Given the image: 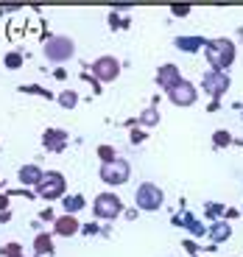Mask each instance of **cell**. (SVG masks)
I'll return each instance as SVG.
<instances>
[{"label":"cell","instance_id":"6da1fadb","mask_svg":"<svg viewBox=\"0 0 243 257\" xmlns=\"http://www.w3.org/2000/svg\"><path fill=\"white\" fill-rule=\"evenodd\" d=\"M204 51H207V62L212 64V70L224 73L235 62V45H232V39H210L204 45Z\"/></svg>","mask_w":243,"mask_h":257},{"label":"cell","instance_id":"7a4b0ae2","mask_svg":"<svg viewBox=\"0 0 243 257\" xmlns=\"http://www.w3.org/2000/svg\"><path fill=\"white\" fill-rule=\"evenodd\" d=\"M76 53V45H73L70 37H48L45 39V59L53 64H62L67 59H73Z\"/></svg>","mask_w":243,"mask_h":257},{"label":"cell","instance_id":"3957f363","mask_svg":"<svg viewBox=\"0 0 243 257\" xmlns=\"http://www.w3.org/2000/svg\"><path fill=\"white\" fill-rule=\"evenodd\" d=\"M64 190H67V182H64V176L56 174V171H48L37 185V196H42V199H48V201L62 199Z\"/></svg>","mask_w":243,"mask_h":257},{"label":"cell","instance_id":"277c9868","mask_svg":"<svg viewBox=\"0 0 243 257\" xmlns=\"http://www.w3.org/2000/svg\"><path fill=\"white\" fill-rule=\"evenodd\" d=\"M92 210H95L98 218L112 221V218H117V215L123 212V201L117 199L115 193H101V196H95V204H92Z\"/></svg>","mask_w":243,"mask_h":257},{"label":"cell","instance_id":"5b68a950","mask_svg":"<svg viewBox=\"0 0 243 257\" xmlns=\"http://www.w3.org/2000/svg\"><path fill=\"white\" fill-rule=\"evenodd\" d=\"M162 201H165V196H162V190L154 182H143L137 187V207L140 210H160Z\"/></svg>","mask_w":243,"mask_h":257},{"label":"cell","instance_id":"8992f818","mask_svg":"<svg viewBox=\"0 0 243 257\" xmlns=\"http://www.w3.org/2000/svg\"><path fill=\"white\" fill-rule=\"evenodd\" d=\"M201 90L210 92L212 98H221L226 90H229V78H226V73L221 70H210L201 76Z\"/></svg>","mask_w":243,"mask_h":257},{"label":"cell","instance_id":"52a82bcc","mask_svg":"<svg viewBox=\"0 0 243 257\" xmlns=\"http://www.w3.org/2000/svg\"><path fill=\"white\" fill-rule=\"evenodd\" d=\"M117 73H120V62L115 56H101L92 62V76L98 81H115Z\"/></svg>","mask_w":243,"mask_h":257},{"label":"cell","instance_id":"ba28073f","mask_svg":"<svg viewBox=\"0 0 243 257\" xmlns=\"http://www.w3.org/2000/svg\"><path fill=\"white\" fill-rule=\"evenodd\" d=\"M129 174H132V168L123 160H115V162H109V165L101 168V179L106 182V185H123V182L129 179Z\"/></svg>","mask_w":243,"mask_h":257},{"label":"cell","instance_id":"9c48e42d","mask_svg":"<svg viewBox=\"0 0 243 257\" xmlns=\"http://www.w3.org/2000/svg\"><path fill=\"white\" fill-rule=\"evenodd\" d=\"M168 98H171L176 106H193L198 95H196V87H193L190 81H185V78H182L176 87H171V90H168Z\"/></svg>","mask_w":243,"mask_h":257},{"label":"cell","instance_id":"30bf717a","mask_svg":"<svg viewBox=\"0 0 243 257\" xmlns=\"http://www.w3.org/2000/svg\"><path fill=\"white\" fill-rule=\"evenodd\" d=\"M182 81V73L176 64H162L160 70H157V84H160L162 90H171V87H176V84Z\"/></svg>","mask_w":243,"mask_h":257},{"label":"cell","instance_id":"8fae6325","mask_svg":"<svg viewBox=\"0 0 243 257\" xmlns=\"http://www.w3.org/2000/svg\"><path fill=\"white\" fill-rule=\"evenodd\" d=\"M78 229H81V224L76 221V215H67V212H64V215H59V218L53 221V232H56V235H62V238H70V235H76Z\"/></svg>","mask_w":243,"mask_h":257},{"label":"cell","instance_id":"7c38bea8","mask_svg":"<svg viewBox=\"0 0 243 257\" xmlns=\"http://www.w3.org/2000/svg\"><path fill=\"white\" fill-rule=\"evenodd\" d=\"M42 146H45L48 151H62V148L67 146V132H62V128H45Z\"/></svg>","mask_w":243,"mask_h":257},{"label":"cell","instance_id":"4fadbf2b","mask_svg":"<svg viewBox=\"0 0 243 257\" xmlns=\"http://www.w3.org/2000/svg\"><path fill=\"white\" fill-rule=\"evenodd\" d=\"M42 176H45V171H42L39 165H23V168H20V182H23V185H34V187H37Z\"/></svg>","mask_w":243,"mask_h":257},{"label":"cell","instance_id":"5bb4252c","mask_svg":"<svg viewBox=\"0 0 243 257\" xmlns=\"http://www.w3.org/2000/svg\"><path fill=\"white\" fill-rule=\"evenodd\" d=\"M34 251H37V257H51L53 254V238L51 235H37L34 238Z\"/></svg>","mask_w":243,"mask_h":257},{"label":"cell","instance_id":"9a60e30c","mask_svg":"<svg viewBox=\"0 0 243 257\" xmlns=\"http://www.w3.org/2000/svg\"><path fill=\"white\" fill-rule=\"evenodd\" d=\"M204 45H207V42L201 37H179V39H176V48H179V51H187V53L201 51Z\"/></svg>","mask_w":243,"mask_h":257},{"label":"cell","instance_id":"2e32d148","mask_svg":"<svg viewBox=\"0 0 243 257\" xmlns=\"http://www.w3.org/2000/svg\"><path fill=\"white\" fill-rule=\"evenodd\" d=\"M62 201H64V212L67 215H73V212H78L84 207V196H62Z\"/></svg>","mask_w":243,"mask_h":257},{"label":"cell","instance_id":"e0dca14e","mask_svg":"<svg viewBox=\"0 0 243 257\" xmlns=\"http://www.w3.org/2000/svg\"><path fill=\"white\" fill-rule=\"evenodd\" d=\"M210 235H212V240H218V243H221V240H226L232 235V229H229V224H215L210 229Z\"/></svg>","mask_w":243,"mask_h":257},{"label":"cell","instance_id":"ac0fdd59","mask_svg":"<svg viewBox=\"0 0 243 257\" xmlns=\"http://www.w3.org/2000/svg\"><path fill=\"white\" fill-rule=\"evenodd\" d=\"M157 120H160V112H157V106H151V109H146V112H143V115H140V120H137V123H143V126H154Z\"/></svg>","mask_w":243,"mask_h":257},{"label":"cell","instance_id":"d6986e66","mask_svg":"<svg viewBox=\"0 0 243 257\" xmlns=\"http://www.w3.org/2000/svg\"><path fill=\"white\" fill-rule=\"evenodd\" d=\"M59 103H62L64 109H73V106L78 103V95L73 90H67V92H62V95H59Z\"/></svg>","mask_w":243,"mask_h":257},{"label":"cell","instance_id":"ffe728a7","mask_svg":"<svg viewBox=\"0 0 243 257\" xmlns=\"http://www.w3.org/2000/svg\"><path fill=\"white\" fill-rule=\"evenodd\" d=\"M98 157L103 160V165H109V162H115V148H109V146H98Z\"/></svg>","mask_w":243,"mask_h":257},{"label":"cell","instance_id":"44dd1931","mask_svg":"<svg viewBox=\"0 0 243 257\" xmlns=\"http://www.w3.org/2000/svg\"><path fill=\"white\" fill-rule=\"evenodd\" d=\"M0 254H6V257H20V254H23V246H20V243H6L3 249H0Z\"/></svg>","mask_w":243,"mask_h":257},{"label":"cell","instance_id":"7402d4cb","mask_svg":"<svg viewBox=\"0 0 243 257\" xmlns=\"http://www.w3.org/2000/svg\"><path fill=\"white\" fill-rule=\"evenodd\" d=\"M20 64H23V56H20V53H9V56H6V67H9V70H17Z\"/></svg>","mask_w":243,"mask_h":257},{"label":"cell","instance_id":"603a6c76","mask_svg":"<svg viewBox=\"0 0 243 257\" xmlns=\"http://www.w3.org/2000/svg\"><path fill=\"white\" fill-rule=\"evenodd\" d=\"M212 140H215V146H221V148H224V146H229V140H232V137L226 135V132H215V135H212Z\"/></svg>","mask_w":243,"mask_h":257},{"label":"cell","instance_id":"cb8c5ba5","mask_svg":"<svg viewBox=\"0 0 243 257\" xmlns=\"http://www.w3.org/2000/svg\"><path fill=\"white\" fill-rule=\"evenodd\" d=\"M187 12H190V6H187V3H182V6L176 3V6H173V14H176V17H185Z\"/></svg>","mask_w":243,"mask_h":257},{"label":"cell","instance_id":"d4e9b609","mask_svg":"<svg viewBox=\"0 0 243 257\" xmlns=\"http://www.w3.org/2000/svg\"><path fill=\"white\" fill-rule=\"evenodd\" d=\"M39 215H42V221H56V218H53V212H51V210H45V212H39Z\"/></svg>","mask_w":243,"mask_h":257},{"label":"cell","instance_id":"484cf974","mask_svg":"<svg viewBox=\"0 0 243 257\" xmlns=\"http://www.w3.org/2000/svg\"><path fill=\"white\" fill-rule=\"evenodd\" d=\"M6 204H9V196H0V210H6Z\"/></svg>","mask_w":243,"mask_h":257},{"label":"cell","instance_id":"4316f807","mask_svg":"<svg viewBox=\"0 0 243 257\" xmlns=\"http://www.w3.org/2000/svg\"><path fill=\"white\" fill-rule=\"evenodd\" d=\"M20 257H23V254H20Z\"/></svg>","mask_w":243,"mask_h":257}]
</instances>
